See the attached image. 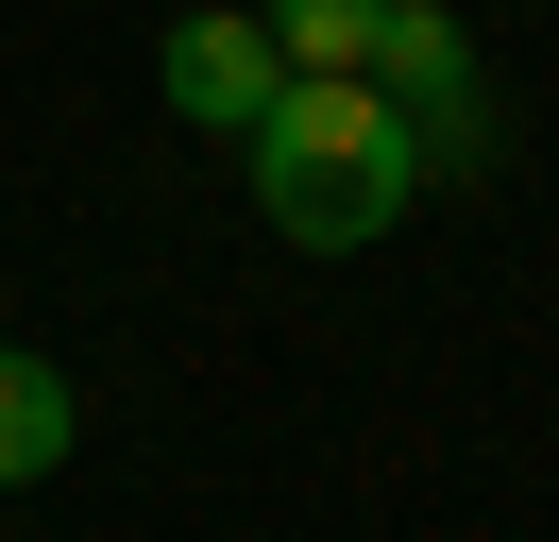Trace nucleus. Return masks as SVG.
<instances>
[{"instance_id": "f257e3e1", "label": "nucleus", "mask_w": 559, "mask_h": 542, "mask_svg": "<svg viewBox=\"0 0 559 542\" xmlns=\"http://www.w3.org/2000/svg\"><path fill=\"white\" fill-rule=\"evenodd\" d=\"M238 169H254V221H272L288 255H373L424 203V136H407V102H390L373 68H288L272 119L238 136Z\"/></svg>"}, {"instance_id": "7ed1b4c3", "label": "nucleus", "mask_w": 559, "mask_h": 542, "mask_svg": "<svg viewBox=\"0 0 559 542\" xmlns=\"http://www.w3.org/2000/svg\"><path fill=\"white\" fill-rule=\"evenodd\" d=\"M69 440H85V390H69L51 356H17V339H0V492L69 474Z\"/></svg>"}, {"instance_id": "f03ea898", "label": "nucleus", "mask_w": 559, "mask_h": 542, "mask_svg": "<svg viewBox=\"0 0 559 542\" xmlns=\"http://www.w3.org/2000/svg\"><path fill=\"white\" fill-rule=\"evenodd\" d=\"M272 85H288V51H272V17H254V0H187V17L153 34V102H170L187 136H221V153L272 119Z\"/></svg>"}, {"instance_id": "20e7f679", "label": "nucleus", "mask_w": 559, "mask_h": 542, "mask_svg": "<svg viewBox=\"0 0 559 542\" xmlns=\"http://www.w3.org/2000/svg\"><path fill=\"white\" fill-rule=\"evenodd\" d=\"M254 17H272V51H288V68H373L390 0H254Z\"/></svg>"}]
</instances>
